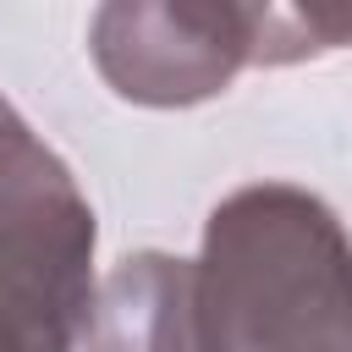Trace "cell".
Here are the masks:
<instances>
[{
	"label": "cell",
	"mask_w": 352,
	"mask_h": 352,
	"mask_svg": "<svg viewBox=\"0 0 352 352\" xmlns=\"http://www.w3.org/2000/svg\"><path fill=\"white\" fill-rule=\"evenodd\" d=\"M192 352H352V236L297 182H248L204 220Z\"/></svg>",
	"instance_id": "6da1fadb"
},
{
	"label": "cell",
	"mask_w": 352,
	"mask_h": 352,
	"mask_svg": "<svg viewBox=\"0 0 352 352\" xmlns=\"http://www.w3.org/2000/svg\"><path fill=\"white\" fill-rule=\"evenodd\" d=\"M341 44H352V6H292V11L264 6L253 60L286 66V60H302L314 50H341Z\"/></svg>",
	"instance_id": "5b68a950"
},
{
	"label": "cell",
	"mask_w": 352,
	"mask_h": 352,
	"mask_svg": "<svg viewBox=\"0 0 352 352\" xmlns=\"http://www.w3.org/2000/svg\"><path fill=\"white\" fill-rule=\"evenodd\" d=\"M22 138H28V121H22V116H16V110L0 99V160H6V154H11Z\"/></svg>",
	"instance_id": "8992f818"
},
{
	"label": "cell",
	"mask_w": 352,
	"mask_h": 352,
	"mask_svg": "<svg viewBox=\"0 0 352 352\" xmlns=\"http://www.w3.org/2000/svg\"><path fill=\"white\" fill-rule=\"evenodd\" d=\"M264 6L231 0H116L88 22L99 77L154 110L214 99L258 50Z\"/></svg>",
	"instance_id": "3957f363"
},
{
	"label": "cell",
	"mask_w": 352,
	"mask_h": 352,
	"mask_svg": "<svg viewBox=\"0 0 352 352\" xmlns=\"http://www.w3.org/2000/svg\"><path fill=\"white\" fill-rule=\"evenodd\" d=\"M94 204L28 132L0 160V352H77L94 314Z\"/></svg>",
	"instance_id": "7a4b0ae2"
},
{
	"label": "cell",
	"mask_w": 352,
	"mask_h": 352,
	"mask_svg": "<svg viewBox=\"0 0 352 352\" xmlns=\"http://www.w3.org/2000/svg\"><path fill=\"white\" fill-rule=\"evenodd\" d=\"M88 352H192V258L132 253L99 292L82 330Z\"/></svg>",
	"instance_id": "277c9868"
}]
</instances>
